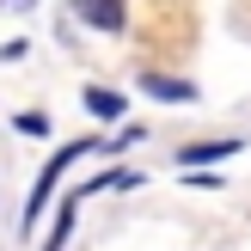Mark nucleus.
<instances>
[{
	"label": "nucleus",
	"instance_id": "obj_1",
	"mask_svg": "<svg viewBox=\"0 0 251 251\" xmlns=\"http://www.w3.org/2000/svg\"><path fill=\"white\" fill-rule=\"evenodd\" d=\"M92 147H98V141H68V147H61V153H49V166H43V178H37V190H31V202H25V227H31L37 215H43V202H49V190H55V184H61V172H68L74 159H86V153H92Z\"/></svg>",
	"mask_w": 251,
	"mask_h": 251
},
{
	"label": "nucleus",
	"instance_id": "obj_2",
	"mask_svg": "<svg viewBox=\"0 0 251 251\" xmlns=\"http://www.w3.org/2000/svg\"><path fill=\"white\" fill-rule=\"evenodd\" d=\"M92 31H123V0H74Z\"/></svg>",
	"mask_w": 251,
	"mask_h": 251
},
{
	"label": "nucleus",
	"instance_id": "obj_3",
	"mask_svg": "<svg viewBox=\"0 0 251 251\" xmlns=\"http://www.w3.org/2000/svg\"><path fill=\"white\" fill-rule=\"evenodd\" d=\"M141 92H147V98H172V104H190V98H196V86H190V80H166V74H147V80H141Z\"/></svg>",
	"mask_w": 251,
	"mask_h": 251
},
{
	"label": "nucleus",
	"instance_id": "obj_4",
	"mask_svg": "<svg viewBox=\"0 0 251 251\" xmlns=\"http://www.w3.org/2000/svg\"><path fill=\"white\" fill-rule=\"evenodd\" d=\"M233 153H239V141H196L178 153V166H208V159H233Z\"/></svg>",
	"mask_w": 251,
	"mask_h": 251
},
{
	"label": "nucleus",
	"instance_id": "obj_5",
	"mask_svg": "<svg viewBox=\"0 0 251 251\" xmlns=\"http://www.w3.org/2000/svg\"><path fill=\"white\" fill-rule=\"evenodd\" d=\"M86 110H92V117H104V123H117V117H123V92H104V86H86Z\"/></svg>",
	"mask_w": 251,
	"mask_h": 251
},
{
	"label": "nucleus",
	"instance_id": "obj_6",
	"mask_svg": "<svg viewBox=\"0 0 251 251\" xmlns=\"http://www.w3.org/2000/svg\"><path fill=\"white\" fill-rule=\"evenodd\" d=\"M68 233H74V196L61 202V221H55V233L43 239V251H61V245H68Z\"/></svg>",
	"mask_w": 251,
	"mask_h": 251
},
{
	"label": "nucleus",
	"instance_id": "obj_7",
	"mask_svg": "<svg viewBox=\"0 0 251 251\" xmlns=\"http://www.w3.org/2000/svg\"><path fill=\"white\" fill-rule=\"evenodd\" d=\"M0 6H31V0H0Z\"/></svg>",
	"mask_w": 251,
	"mask_h": 251
}]
</instances>
